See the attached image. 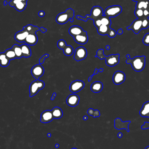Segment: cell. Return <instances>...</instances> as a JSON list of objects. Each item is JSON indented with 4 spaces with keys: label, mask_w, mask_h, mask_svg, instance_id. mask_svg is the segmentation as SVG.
Wrapping results in <instances>:
<instances>
[{
    "label": "cell",
    "mask_w": 149,
    "mask_h": 149,
    "mask_svg": "<svg viewBox=\"0 0 149 149\" xmlns=\"http://www.w3.org/2000/svg\"><path fill=\"white\" fill-rule=\"evenodd\" d=\"M98 72V69H96L94 71V73H93V75H95L96 74H97Z\"/></svg>",
    "instance_id": "ee69618b"
},
{
    "label": "cell",
    "mask_w": 149,
    "mask_h": 149,
    "mask_svg": "<svg viewBox=\"0 0 149 149\" xmlns=\"http://www.w3.org/2000/svg\"><path fill=\"white\" fill-rule=\"evenodd\" d=\"M87 51L84 47L81 46L78 47L75 51L74 59L77 61H80L86 58Z\"/></svg>",
    "instance_id": "ba28073f"
},
{
    "label": "cell",
    "mask_w": 149,
    "mask_h": 149,
    "mask_svg": "<svg viewBox=\"0 0 149 149\" xmlns=\"http://www.w3.org/2000/svg\"><path fill=\"white\" fill-rule=\"evenodd\" d=\"M45 84L43 81L36 80L31 83L29 86V93L30 97H32L36 95L38 92L44 87Z\"/></svg>",
    "instance_id": "277c9868"
},
{
    "label": "cell",
    "mask_w": 149,
    "mask_h": 149,
    "mask_svg": "<svg viewBox=\"0 0 149 149\" xmlns=\"http://www.w3.org/2000/svg\"><path fill=\"white\" fill-rule=\"evenodd\" d=\"M53 119L52 110H45L41 114L40 121L42 123H50L53 121Z\"/></svg>",
    "instance_id": "2e32d148"
},
{
    "label": "cell",
    "mask_w": 149,
    "mask_h": 149,
    "mask_svg": "<svg viewBox=\"0 0 149 149\" xmlns=\"http://www.w3.org/2000/svg\"><path fill=\"white\" fill-rule=\"evenodd\" d=\"M103 88V85L101 82L96 81L92 83L90 89L94 93H98L100 92Z\"/></svg>",
    "instance_id": "7402d4cb"
},
{
    "label": "cell",
    "mask_w": 149,
    "mask_h": 149,
    "mask_svg": "<svg viewBox=\"0 0 149 149\" xmlns=\"http://www.w3.org/2000/svg\"><path fill=\"white\" fill-rule=\"evenodd\" d=\"M97 29L98 34L101 35H108L110 38H113L117 35V32L109 26L101 25Z\"/></svg>",
    "instance_id": "8992f818"
},
{
    "label": "cell",
    "mask_w": 149,
    "mask_h": 149,
    "mask_svg": "<svg viewBox=\"0 0 149 149\" xmlns=\"http://www.w3.org/2000/svg\"><path fill=\"white\" fill-rule=\"evenodd\" d=\"M44 70L41 64H37L34 66L31 70L32 76L36 80H39L44 74Z\"/></svg>",
    "instance_id": "9c48e42d"
},
{
    "label": "cell",
    "mask_w": 149,
    "mask_h": 149,
    "mask_svg": "<svg viewBox=\"0 0 149 149\" xmlns=\"http://www.w3.org/2000/svg\"><path fill=\"white\" fill-rule=\"evenodd\" d=\"M123 29L120 28V29H119V30H118L117 32V34L120 35V34H122L123 33Z\"/></svg>",
    "instance_id": "ab89813d"
},
{
    "label": "cell",
    "mask_w": 149,
    "mask_h": 149,
    "mask_svg": "<svg viewBox=\"0 0 149 149\" xmlns=\"http://www.w3.org/2000/svg\"><path fill=\"white\" fill-rule=\"evenodd\" d=\"M9 59L7 57L5 53H0V65L3 67H6L10 63Z\"/></svg>",
    "instance_id": "484cf974"
},
{
    "label": "cell",
    "mask_w": 149,
    "mask_h": 149,
    "mask_svg": "<svg viewBox=\"0 0 149 149\" xmlns=\"http://www.w3.org/2000/svg\"><path fill=\"white\" fill-rule=\"evenodd\" d=\"M128 30H132L136 34H138L142 29V20L138 19L134 20L129 26L127 27Z\"/></svg>",
    "instance_id": "4fadbf2b"
},
{
    "label": "cell",
    "mask_w": 149,
    "mask_h": 149,
    "mask_svg": "<svg viewBox=\"0 0 149 149\" xmlns=\"http://www.w3.org/2000/svg\"><path fill=\"white\" fill-rule=\"evenodd\" d=\"M103 14L104 12L101 7L98 6L93 7L91 11L92 20L94 21L95 19L102 17L103 16Z\"/></svg>",
    "instance_id": "9a60e30c"
},
{
    "label": "cell",
    "mask_w": 149,
    "mask_h": 149,
    "mask_svg": "<svg viewBox=\"0 0 149 149\" xmlns=\"http://www.w3.org/2000/svg\"><path fill=\"white\" fill-rule=\"evenodd\" d=\"M149 27V20L148 18L142 21V29H146Z\"/></svg>",
    "instance_id": "d6a6232c"
},
{
    "label": "cell",
    "mask_w": 149,
    "mask_h": 149,
    "mask_svg": "<svg viewBox=\"0 0 149 149\" xmlns=\"http://www.w3.org/2000/svg\"><path fill=\"white\" fill-rule=\"evenodd\" d=\"M49 57V55L48 54H46L43 55L39 60V63L40 64H42L44 63V60L46 58H48Z\"/></svg>",
    "instance_id": "8d00e7d4"
},
{
    "label": "cell",
    "mask_w": 149,
    "mask_h": 149,
    "mask_svg": "<svg viewBox=\"0 0 149 149\" xmlns=\"http://www.w3.org/2000/svg\"><path fill=\"white\" fill-rule=\"evenodd\" d=\"M127 58L126 62L127 64H130L132 68L135 71L140 72L142 71L145 66V56H138L134 57L133 59L130 58L129 55H126Z\"/></svg>",
    "instance_id": "6da1fadb"
},
{
    "label": "cell",
    "mask_w": 149,
    "mask_h": 149,
    "mask_svg": "<svg viewBox=\"0 0 149 149\" xmlns=\"http://www.w3.org/2000/svg\"><path fill=\"white\" fill-rule=\"evenodd\" d=\"M98 70V72H103V71H104V69L102 68H101V69H99Z\"/></svg>",
    "instance_id": "681fc988"
},
{
    "label": "cell",
    "mask_w": 149,
    "mask_h": 149,
    "mask_svg": "<svg viewBox=\"0 0 149 149\" xmlns=\"http://www.w3.org/2000/svg\"><path fill=\"white\" fill-rule=\"evenodd\" d=\"M56 95H57V94H56L55 92H54V93H53V96H52V98H51V100H54L55 98L56 97Z\"/></svg>",
    "instance_id": "7bdbcfd3"
},
{
    "label": "cell",
    "mask_w": 149,
    "mask_h": 149,
    "mask_svg": "<svg viewBox=\"0 0 149 149\" xmlns=\"http://www.w3.org/2000/svg\"><path fill=\"white\" fill-rule=\"evenodd\" d=\"M132 1H138L139 0H132Z\"/></svg>",
    "instance_id": "6f0895ef"
},
{
    "label": "cell",
    "mask_w": 149,
    "mask_h": 149,
    "mask_svg": "<svg viewBox=\"0 0 149 149\" xmlns=\"http://www.w3.org/2000/svg\"><path fill=\"white\" fill-rule=\"evenodd\" d=\"M84 86L85 83L82 81L78 80L74 81L70 85V91L72 93H77L82 90Z\"/></svg>",
    "instance_id": "30bf717a"
},
{
    "label": "cell",
    "mask_w": 149,
    "mask_h": 149,
    "mask_svg": "<svg viewBox=\"0 0 149 149\" xmlns=\"http://www.w3.org/2000/svg\"><path fill=\"white\" fill-rule=\"evenodd\" d=\"M29 33L24 28L22 31L17 32L15 35V38L16 41L19 42H23L26 40V38Z\"/></svg>",
    "instance_id": "d6986e66"
},
{
    "label": "cell",
    "mask_w": 149,
    "mask_h": 149,
    "mask_svg": "<svg viewBox=\"0 0 149 149\" xmlns=\"http://www.w3.org/2000/svg\"><path fill=\"white\" fill-rule=\"evenodd\" d=\"M74 40L77 43L79 44H84L87 43L88 41V36L87 32L84 31L82 33L73 37Z\"/></svg>",
    "instance_id": "ac0fdd59"
},
{
    "label": "cell",
    "mask_w": 149,
    "mask_h": 149,
    "mask_svg": "<svg viewBox=\"0 0 149 149\" xmlns=\"http://www.w3.org/2000/svg\"><path fill=\"white\" fill-rule=\"evenodd\" d=\"M101 18L95 19L94 21V24L96 28L102 25L101 22Z\"/></svg>",
    "instance_id": "d590c367"
},
{
    "label": "cell",
    "mask_w": 149,
    "mask_h": 149,
    "mask_svg": "<svg viewBox=\"0 0 149 149\" xmlns=\"http://www.w3.org/2000/svg\"><path fill=\"white\" fill-rule=\"evenodd\" d=\"M143 43L146 45H149V33H147L144 36Z\"/></svg>",
    "instance_id": "e575fe53"
},
{
    "label": "cell",
    "mask_w": 149,
    "mask_h": 149,
    "mask_svg": "<svg viewBox=\"0 0 149 149\" xmlns=\"http://www.w3.org/2000/svg\"><path fill=\"white\" fill-rule=\"evenodd\" d=\"M119 55L113 54L109 56H106L104 54V50L99 49L97 51L96 55L95 57H98L100 59H105L106 63L107 66L113 67L118 64L119 63Z\"/></svg>",
    "instance_id": "7a4b0ae2"
},
{
    "label": "cell",
    "mask_w": 149,
    "mask_h": 149,
    "mask_svg": "<svg viewBox=\"0 0 149 149\" xmlns=\"http://www.w3.org/2000/svg\"><path fill=\"white\" fill-rule=\"evenodd\" d=\"M22 53L23 57L24 58H29L32 55V51L29 45L26 44H24L21 45Z\"/></svg>",
    "instance_id": "cb8c5ba5"
},
{
    "label": "cell",
    "mask_w": 149,
    "mask_h": 149,
    "mask_svg": "<svg viewBox=\"0 0 149 149\" xmlns=\"http://www.w3.org/2000/svg\"><path fill=\"white\" fill-rule=\"evenodd\" d=\"M84 31L81 27L77 26H73L70 28L69 32V34L73 37L82 33Z\"/></svg>",
    "instance_id": "44dd1931"
},
{
    "label": "cell",
    "mask_w": 149,
    "mask_h": 149,
    "mask_svg": "<svg viewBox=\"0 0 149 149\" xmlns=\"http://www.w3.org/2000/svg\"><path fill=\"white\" fill-rule=\"evenodd\" d=\"M40 30L43 33H44L45 32H47V30L45 28H44L43 27H41V28H40Z\"/></svg>",
    "instance_id": "60d3db41"
},
{
    "label": "cell",
    "mask_w": 149,
    "mask_h": 149,
    "mask_svg": "<svg viewBox=\"0 0 149 149\" xmlns=\"http://www.w3.org/2000/svg\"><path fill=\"white\" fill-rule=\"evenodd\" d=\"M9 5L11 7H15L17 11L22 12L26 9L27 2H24L21 0H11L9 2Z\"/></svg>",
    "instance_id": "8fae6325"
},
{
    "label": "cell",
    "mask_w": 149,
    "mask_h": 149,
    "mask_svg": "<svg viewBox=\"0 0 149 149\" xmlns=\"http://www.w3.org/2000/svg\"><path fill=\"white\" fill-rule=\"evenodd\" d=\"M93 76L94 75H92L91 76L89 77V79H88V81L90 82L91 80L92 79V77H93Z\"/></svg>",
    "instance_id": "bcb514c9"
},
{
    "label": "cell",
    "mask_w": 149,
    "mask_h": 149,
    "mask_svg": "<svg viewBox=\"0 0 149 149\" xmlns=\"http://www.w3.org/2000/svg\"><path fill=\"white\" fill-rule=\"evenodd\" d=\"M147 5L148 2L143 1L140 2H138L136 5V9H142V8H144V9H146L147 7Z\"/></svg>",
    "instance_id": "1f68e13d"
},
{
    "label": "cell",
    "mask_w": 149,
    "mask_h": 149,
    "mask_svg": "<svg viewBox=\"0 0 149 149\" xmlns=\"http://www.w3.org/2000/svg\"><path fill=\"white\" fill-rule=\"evenodd\" d=\"M88 117H87L86 116H85L83 117V119L84 120H87L88 119Z\"/></svg>",
    "instance_id": "7dc6e473"
},
{
    "label": "cell",
    "mask_w": 149,
    "mask_h": 149,
    "mask_svg": "<svg viewBox=\"0 0 149 149\" xmlns=\"http://www.w3.org/2000/svg\"><path fill=\"white\" fill-rule=\"evenodd\" d=\"M38 41V38L36 33H30L28 35L24 42L28 45H34L37 44Z\"/></svg>",
    "instance_id": "ffe728a7"
},
{
    "label": "cell",
    "mask_w": 149,
    "mask_h": 149,
    "mask_svg": "<svg viewBox=\"0 0 149 149\" xmlns=\"http://www.w3.org/2000/svg\"><path fill=\"white\" fill-rule=\"evenodd\" d=\"M126 80V75L125 73L122 71H117L114 73L113 77V83L116 85H118L123 83Z\"/></svg>",
    "instance_id": "5bb4252c"
},
{
    "label": "cell",
    "mask_w": 149,
    "mask_h": 149,
    "mask_svg": "<svg viewBox=\"0 0 149 149\" xmlns=\"http://www.w3.org/2000/svg\"><path fill=\"white\" fill-rule=\"evenodd\" d=\"M123 134L122 133H119L118 134L117 136L119 138H122L123 137Z\"/></svg>",
    "instance_id": "f6af8a7d"
},
{
    "label": "cell",
    "mask_w": 149,
    "mask_h": 149,
    "mask_svg": "<svg viewBox=\"0 0 149 149\" xmlns=\"http://www.w3.org/2000/svg\"><path fill=\"white\" fill-rule=\"evenodd\" d=\"M23 28L28 31L29 34L36 33L37 31L40 30V28L37 26H33L32 24H28L26 26L24 27Z\"/></svg>",
    "instance_id": "f1b7e54d"
},
{
    "label": "cell",
    "mask_w": 149,
    "mask_h": 149,
    "mask_svg": "<svg viewBox=\"0 0 149 149\" xmlns=\"http://www.w3.org/2000/svg\"><path fill=\"white\" fill-rule=\"evenodd\" d=\"M106 49L107 50H109L110 49V46H109V45H107V46H106Z\"/></svg>",
    "instance_id": "c3c4849f"
},
{
    "label": "cell",
    "mask_w": 149,
    "mask_h": 149,
    "mask_svg": "<svg viewBox=\"0 0 149 149\" xmlns=\"http://www.w3.org/2000/svg\"><path fill=\"white\" fill-rule=\"evenodd\" d=\"M52 114L54 119H59L63 116V110L59 107H55L52 110Z\"/></svg>",
    "instance_id": "d4e9b609"
},
{
    "label": "cell",
    "mask_w": 149,
    "mask_h": 149,
    "mask_svg": "<svg viewBox=\"0 0 149 149\" xmlns=\"http://www.w3.org/2000/svg\"><path fill=\"white\" fill-rule=\"evenodd\" d=\"M135 15L138 18L141 17L144 15V11L142 9H136L135 11Z\"/></svg>",
    "instance_id": "836d02e7"
},
{
    "label": "cell",
    "mask_w": 149,
    "mask_h": 149,
    "mask_svg": "<svg viewBox=\"0 0 149 149\" xmlns=\"http://www.w3.org/2000/svg\"><path fill=\"white\" fill-rule=\"evenodd\" d=\"M38 15L39 16L41 17H43L45 15V13H44V11H41L38 12Z\"/></svg>",
    "instance_id": "f35d334b"
},
{
    "label": "cell",
    "mask_w": 149,
    "mask_h": 149,
    "mask_svg": "<svg viewBox=\"0 0 149 149\" xmlns=\"http://www.w3.org/2000/svg\"><path fill=\"white\" fill-rule=\"evenodd\" d=\"M4 53H5L7 57L9 59V60H11L17 59L15 52L12 48L7 49Z\"/></svg>",
    "instance_id": "4316f807"
},
{
    "label": "cell",
    "mask_w": 149,
    "mask_h": 149,
    "mask_svg": "<svg viewBox=\"0 0 149 149\" xmlns=\"http://www.w3.org/2000/svg\"><path fill=\"white\" fill-rule=\"evenodd\" d=\"M101 22L102 25L110 27L111 24V21L109 18L103 16L101 18Z\"/></svg>",
    "instance_id": "4dcf8cb0"
},
{
    "label": "cell",
    "mask_w": 149,
    "mask_h": 149,
    "mask_svg": "<svg viewBox=\"0 0 149 149\" xmlns=\"http://www.w3.org/2000/svg\"><path fill=\"white\" fill-rule=\"evenodd\" d=\"M139 113L141 117L149 118V101L143 104Z\"/></svg>",
    "instance_id": "603a6c76"
},
{
    "label": "cell",
    "mask_w": 149,
    "mask_h": 149,
    "mask_svg": "<svg viewBox=\"0 0 149 149\" xmlns=\"http://www.w3.org/2000/svg\"><path fill=\"white\" fill-rule=\"evenodd\" d=\"M87 114L92 116L94 118L98 117L100 116V112L98 110H94L93 109L90 108L87 111Z\"/></svg>",
    "instance_id": "f546056e"
},
{
    "label": "cell",
    "mask_w": 149,
    "mask_h": 149,
    "mask_svg": "<svg viewBox=\"0 0 149 149\" xmlns=\"http://www.w3.org/2000/svg\"><path fill=\"white\" fill-rule=\"evenodd\" d=\"M149 129V122H145L144 125L141 127V129Z\"/></svg>",
    "instance_id": "74e56055"
},
{
    "label": "cell",
    "mask_w": 149,
    "mask_h": 149,
    "mask_svg": "<svg viewBox=\"0 0 149 149\" xmlns=\"http://www.w3.org/2000/svg\"><path fill=\"white\" fill-rule=\"evenodd\" d=\"M144 149H149V146H147V147H146Z\"/></svg>",
    "instance_id": "9f6ffc18"
},
{
    "label": "cell",
    "mask_w": 149,
    "mask_h": 149,
    "mask_svg": "<svg viewBox=\"0 0 149 149\" xmlns=\"http://www.w3.org/2000/svg\"><path fill=\"white\" fill-rule=\"evenodd\" d=\"M47 136H48V138H50V137H51V136H52V134H51V133H48L47 134Z\"/></svg>",
    "instance_id": "f907efd6"
},
{
    "label": "cell",
    "mask_w": 149,
    "mask_h": 149,
    "mask_svg": "<svg viewBox=\"0 0 149 149\" xmlns=\"http://www.w3.org/2000/svg\"><path fill=\"white\" fill-rule=\"evenodd\" d=\"M70 21L71 22H73V18L70 19Z\"/></svg>",
    "instance_id": "db71d44e"
},
{
    "label": "cell",
    "mask_w": 149,
    "mask_h": 149,
    "mask_svg": "<svg viewBox=\"0 0 149 149\" xmlns=\"http://www.w3.org/2000/svg\"><path fill=\"white\" fill-rule=\"evenodd\" d=\"M131 123L130 121H127L126 122H123L121 119L119 118L116 119L114 120V127L116 129L120 130L122 129H125L129 132V125Z\"/></svg>",
    "instance_id": "7c38bea8"
},
{
    "label": "cell",
    "mask_w": 149,
    "mask_h": 149,
    "mask_svg": "<svg viewBox=\"0 0 149 149\" xmlns=\"http://www.w3.org/2000/svg\"><path fill=\"white\" fill-rule=\"evenodd\" d=\"M59 144H56L55 145V147H56V148H59Z\"/></svg>",
    "instance_id": "f5cc1de1"
},
{
    "label": "cell",
    "mask_w": 149,
    "mask_h": 149,
    "mask_svg": "<svg viewBox=\"0 0 149 149\" xmlns=\"http://www.w3.org/2000/svg\"><path fill=\"white\" fill-rule=\"evenodd\" d=\"M122 8L119 5H113L108 7L104 12L103 16L108 17L114 18L119 15L122 12Z\"/></svg>",
    "instance_id": "5b68a950"
},
{
    "label": "cell",
    "mask_w": 149,
    "mask_h": 149,
    "mask_svg": "<svg viewBox=\"0 0 149 149\" xmlns=\"http://www.w3.org/2000/svg\"><path fill=\"white\" fill-rule=\"evenodd\" d=\"M7 1H4V5H5V6L7 5Z\"/></svg>",
    "instance_id": "816d5d0a"
},
{
    "label": "cell",
    "mask_w": 149,
    "mask_h": 149,
    "mask_svg": "<svg viewBox=\"0 0 149 149\" xmlns=\"http://www.w3.org/2000/svg\"><path fill=\"white\" fill-rule=\"evenodd\" d=\"M80 98L79 96L74 94L70 95L66 99V103L71 107H75L79 104Z\"/></svg>",
    "instance_id": "e0dca14e"
},
{
    "label": "cell",
    "mask_w": 149,
    "mask_h": 149,
    "mask_svg": "<svg viewBox=\"0 0 149 149\" xmlns=\"http://www.w3.org/2000/svg\"><path fill=\"white\" fill-rule=\"evenodd\" d=\"M149 11H148L147 10H145L144 11V15L145 16H146L147 15H149Z\"/></svg>",
    "instance_id": "b9f144b4"
},
{
    "label": "cell",
    "mask_w": 149,
    "mask_h": 149,
    "mask_svg": "<svg viewBox=\"0 0 149 149\" xmlns=\"http://www.w3.org/2000/svg\"><path fill=\"white\" fill-rule=\"evenodd\" d=\"M22 1H24V2H27L28 0H21Z\"/></svg>",
    "instance_id": "11a10c76"
},
{
    "label": "cell",
    "mask_w": 149,
    "mask_h": 149,
    "mask_svg": "<svg viewBox=\"0 0 149 149\" xmlns=\"http://www.w3.org/2000/svg\"><path fill=\"white\" fill-rule=\"evenodd\" d=\"M57 46L59 49L63 50L64 54L66 56H70L74 53L73 47L71 45H67L65 41L63 39H61L58 41Z\"/></svg>",
    "instance_id": "52a82bcc"
},
{
    "label": "cell",
    "mask_w": 149,
    "mask_h": 149,
    "mask_svg": "<svg viewBox=\"0 0 149 149\" xmlns=\"http://www.w3.org/2000/svg\"><path fill=\"white\" fill-rule=\"evenodd\" d=\"M74 16V11L71 8L67 9L65 12L60 13L57 16L56 22L59 24H64L69 20L73 18Z\"/></svg>",
    "instance_id": "3957f363"
},
{
    "label": "cell",
    "mask_w": 149,
    "mask_h": 149,
    "mask_svg": "<svg viewBox=\"0 0 149 149\" xmlns=\"http://www.w3.org/2000/svg\"><path fill=\"white\" fill-rule=\"evenodd\" d=\"M12 49H13L17 59H21L23 57L22 53V49L21 46L18 44H15L12 47Z\"/></svg>",
    "instance_id": "83f0119b"
},
{
    "label": "cell",
    "mask_w": 149,
    "mask_h": 149,
    "mask_svg": "<svg viewBox=\"0 0 149 149\" xmlns=\"http://www.w3.org/2000/svg\"><path fill=\"white\" fill-rule=\"evenodd\" d=\"M77 149V148H72V149Z\"/></svg>",
    "instance_id": "680465c9"
}]
</instances>
